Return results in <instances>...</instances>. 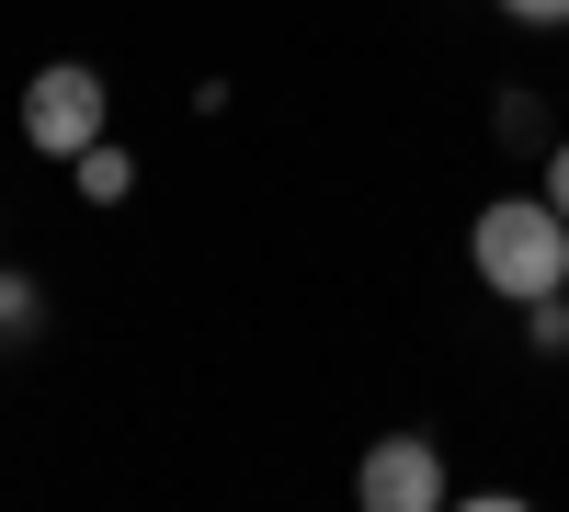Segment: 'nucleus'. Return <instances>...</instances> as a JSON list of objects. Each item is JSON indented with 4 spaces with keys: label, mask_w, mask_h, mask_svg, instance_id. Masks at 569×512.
Here are the masks:
<instances>
[{
    "label": "nucleus",
    "mask_w": 569,
    "mask_h": 512,
    "mask_svg": "<svg viewBox=\"0 0 569 512\" xmlns=\"http://www.w3.org/2000/svg\"><path fill=\"white\" fill-rule=\"evenodd\" d=\"M69 182H80V194H91V205H126V194H137V160L114 149V137H91V149L69 160Z\"/></svg>",
    "instance_id": "4"
},
{
    "label": "nucleus",
    "mask_w": 569,
    "mask_h": 512,
    "mask_svg": "<svg viewBox=\"0 0 569 512\" xmlns=\"http://www.w3.org/2000/svg\"><path fill=\"white\" fill-rule=\"evenodd\" d=\"M512 23H569V0H501Z\"/></svg>",
    "instance_id": "8"
},
{
    "label": "nucleus",
    "mask_w": 569,
    "mask_h": 512,
    "mask_svg": "<svg viewBox=\"0 0 569 512\" xmlns=\"http://www.w3.org/2000/svg\"><path fill=\"white\" fill-rule=\"evenodd\" d=\"M536 194H547V205L569 217V137H547V182H536Z\"/></svg>",
    "instance_id": "7"
},
{
    "label": "nucleus",
    "mask_w": 569,
    "mask_h": 512,
    "mask_svg": "<svg viewBox=\"0 0 569 512\" xmlns=\"http://www.w3.org/2000/svg\"><path fill=\"white\" fill-rule=\"evenodd\" d=\"M353 501H365V512H433V501H445V455H433V433H376L365 468H353Z\"/></svg>",
    "instance_id": "3"
},
{
    "label": "nucleus",
    "mask_w": 569,
    "mask_h": 512,
    "mask_svg": "<svg viewBox=\"0 0 569 512\" xmlns=\"http://www.w3.org/2000/svg\"><path fill=\"white\" fill-rule=\"evenodd\" d=\"M467 262H479V285L490 297H558L569 285V217L547 194H490L479 217H467Z\"/></svg>",
    "instance_id": "1"
},
{
    "label": "nucleus",
    "mask_w": 569,
    "mask_h": 512,
    "mask_svg": "<svg viewBox=\"0 0 569 512\" xmlns=\"http://www.w3.org/2000/svg\"><path fill=\"white\" fill-rule=\"evenodd\" d=\"M91 137H114V91H103V69H91V58H46V69L23 80V149L80 160Z\"/></svg>",
    "instance_id": "2"
},
{
    "label": "nucleus",
    "mask_w": 569,
    "mask_h": 512,
    "mask_svg": "<svg viewBox=\"0 0 569 512\" xmlns=\"http://www.w3.org/2000/svg\"><path fill=\"white\" fill-rule=\"evenodd\" d=\"M501 137H512V149H536V160H547V114L525 103V91H512V103H501Z\"/></svg>",
    "instance_id": "6"
},
{
    "label": "nucleus",
    "mask_w": 569,
    "mask_h": 512,
    "mask_svg": "<svg viewBox=\"0 0 569 512\" xmlns=\"http://www.w3.org/2000/svg\"><path fill=\"white\" fill-rule=\"evenodd\" d=\"M34 331H46V285L23 262H0V342H34Z\"/></svg>",
    "instance_id": "5"
}]
</instances>
